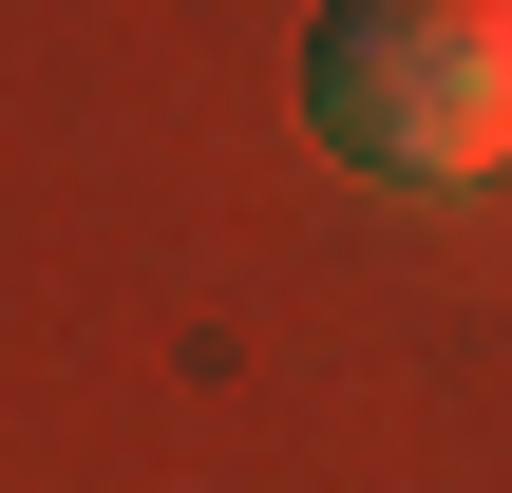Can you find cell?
<instances>
[{
	"mask_svg": "<svg viewBox=\"0 0 512 493\" xmlns=\"http://www.w3.org/2000/svg\"><path fill=\"white\" fill-rule=\"evenodd\" d=\"M304 133L361 190H494L512 171V0H342L304 38Z\"/></svg>",
	"mask_w": 512,
	"mask_h": 493,
	"instance_id": "6da1fadb",
	"label": "cell"
}]
</instances>
